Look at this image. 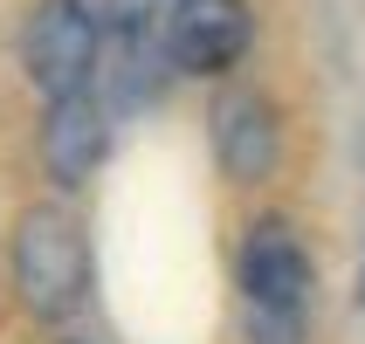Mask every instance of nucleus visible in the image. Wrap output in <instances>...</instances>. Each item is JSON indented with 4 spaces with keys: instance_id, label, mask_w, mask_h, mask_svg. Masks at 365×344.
I'll return each mask as SVG.
<instances>
[{
    "instance_id": "obj_3",
    "label": "nucleus",
    "mask_w": 365,
    "mask_h": 344,
    "mask_svg": "<svg viewBox=\"0 0 365 344\" xmlns=\"http://www.w3.org/2000/svg\"><path fill=\"white\" fill-rule=\"evenodd\" d=\"M207 138H214V159L235 186H269L283 172V152H289V131H283V110L255 90V83H221L214 103H207Z\"/></svg>"
},
{
    "instance_id": "obj_5",
    "label": "nucleus",
    "mask_w": 365,
    "mask_h": 344,
    "mask_svg": "<svg viewBox=\"0 0 365 344\" xmlns=\"http://www.w3.org/2000/svg\"><path fill=\"white\" fill-rule=\"evenodd\" d=\"M235 276H242V296L255 303V317H304L310 289H317V262H310L304 234L289 221H255L242 234V255H235Z\"/></svg>"
},
{
    "instance_id": "obj_4",
    "label": "nucleus",
    "mask_w": 365,
    "mask_h": 344,
    "mask_svg": "<svg viewBox=\"0 0 365 344\" xmlns=\"http://www.w3.org/2000/svg\"><path fill=\"white\" fill-rule=\"evenodd\" d=\"M173 76H235L255 48V7L248 0H173L159 28Z\"/></svg>"
},
{
    "instance_id": "obj_1",
    "label": "nucleus",
    "mask_w": 365,
    "mask_h": 344,
    "mask_svg": "<svg viewBox=\"0 0 365 344\" xmlns=\"http://www.w3.org/2000/svg\"><path fill=\"white\" fill-rule=\"evenodd\" d=\"M7 262H14V289L28 303V317L62 324L83 303V227L69 207H56V200L21 207L14 234H7Z\"/></svg>"
},
{
    "instance_id": "obj_2",
    "label": "nucleus",
    "mask_w": 365,
    "mask_h": 344,
    "mask_svg": "<svg viewBox=\"0 0 365 344\" xmlns=\"http://www.w3.org/2000/svg\"><path fill=\"white\" fill-rule=\"evenodd\" d=\"M103 56V21L90 0H35L21 21V69L41 97H69L90 90Z\"/></svg>"
},
{
    "instance_id": "obj_6",
    "label": "nucleus",
    "mask_w": 365,
    "mask_h": 344,
    "mask_svg": "<svg viewBox=\"0 0 365 344\" xmlns=\"http://www.w3.org/2000/svg\"><path fill=\"white\" fill-rule=\"evenodd\" d=\"M41 131H35V159L48 172V186L62 193H76L90 172L103 165L110 152V118H103V103L90 90H69V97H41Z\"/></svg>"
},
{
    "instance_id": "obj_7",
    "label": "nucleus",
    "mask_w": 365,
    "mask_h": 344,
    "mask_svg": "<svg viewBox=\"0 0 365 344\" xmlns=\"http://www.w3.org/2000/svg\"><path fill=\"white\" fill-rule=\"evenodd\" d=\"M165 7H173V0H165Z\"/></svg>"
}]
</instances>
